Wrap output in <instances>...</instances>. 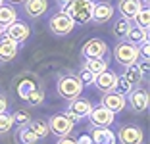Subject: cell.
I'll return each mask as SVG.
<instances>
[{"label":"cell","mask_w":150,"mask_h":144,"mask_svg":"<svg viewBox=\"0 0 150 144\" xmlns=\"http://www.w3.org/2000/svg\"><path fill=\"white\" fill-rule=\"evenodd\" d=\"M56 144H77V140L69 138V136H60V138H58V142H56Z\"/></svg>","instance_id":"d590c367"},{"label":"cell","mask_w":150,"mask_h":144,"mask_svg":"<svg viewBox=\"0 0 150 144\" xmlns=\"http://www.w3.org/2000/svg\"><path fill=\"white\" fill-rule=\"evenodd\" d=\"M73 27H75V23L69 19V16H67L64 10L56 12L52 18L48 19V29L52 31V35H56V37L69 35L71 31H73Z\"/></svg>","instance_id":"277c9868"},{"label":"cell","mask_w":150,"mask_h":144,"mask_svg":"<svg viewBox=\"0 0 150 144\" xmlns=\"http://www.w3.org/2000/svg\"><path fill=\"white\" fill-rule=\"evenodd\" d=\"M81 54L85 58H106L108 56V44L100 39H91L83 44Z\"/></svg>","instance_id":"9c48e42d"},{"label":"cell","mask_w":150,"mask_h":144,"mask_svg":"<svg viewBox=\"0 0 150 144\" xmlns=\"http://www.w3.org/2000/svg\"><path fill=\"white\" fill-rule=\"evenodd\" d=\"M93 2H102V0H93Z\"/></svg>","instance_id":"b9f144b4"},{"label":"cell","mask_w":150,"mask_h":144,"mask_svg":"<svg viewBox=\"0 0 150 144\" xmlns=\"http://www.w3.org/2000/svg\"><path fill=\"white\" fill-rule=\"evenodd\" d=\"M133 21H135V25H137V27L148 29V27H150V10H148V6H142L141 12L133 18Z\"/></svg>","instance_id":"4316f807"},{"label":"cell","mask_w":150,"mask_h":144,"mask_svg":"<svg viewBox=\"0 0 150 144\" xmlns=\"http://www.w3.org/2000/svg\"><path fill=\"white\" fill-rule=\"evenodd\" d=\"M141 2H142V6H148L150 4V0H141Z\"/></svg>","instance_id":"ab89813d"},{"label":"cell","mask_w":150,"mask_h":144,"mask_svg":"<svg viewBox=\"0 0 150 144\" xmlns=\"http://www.w3.org/2000/svg\"><path fill=\"white\" fill-rule=\"evenodd\" d=\"M114 58L119 66H135V61L139 60V46L127 42V40H119L114 48Z\"/></svg>","instance_id":"3957f363"},{"label":"cell","mask_w":150,"mask_h":144,"mask_svg":"<svg viewBox=\"0 0 150 144\" xmlns=\"http://www.w3.org/2000/svg\"><path fill=\"white\" fill-rule=\"evenodd\" d=\"M67 109H71L73 114H77L81 119H83V117H88L91 109H93V104H91L88 100H85V98H73V100H69Z\"/></svg>","instance_id":"ac0fdd59"},{"label":"cell","mask_w":150,"mask_h":144,"mask_svg":"<svg viewBox=\"0 0 150 144\" xmlns=\"http://www.w3.org/2000/svg\"><path fill=\"white\" fill-rule=\"evenodd\" d=\"M129 29H131V21L125 19V18H119L117 21L114 23V27H112V33H114V37L117 40H123L125 37H127Z\"/></svg>","instance_id":"7402d4cb"},{"label":"cell","mask_w":150,"mask_h":144,"mask_svg":"<svg viewBox=\"0 0 150 144\" xmlns=\"http://www.w3.org/2000/svg\"><path fill=\"white\" fill-rule=\"evenodd\" d=\"M64 115H66V117L69 119V121L73 123V125H77V123L81 121V117H79V115H77V114H73L71 109H66V112H64Z\"/></svg>","instance_id":"836d02e7"},{"label":"cell","mask_w":150,"mask_h":144,"mask_svg":"<svg viewBox=\"0 0 150 144\" xmlns=\"http://www.w3.org/2000/svg\"><path fill=\"white\" fill-rule=\"evenodd\" d=\"M83 88H85V85L81 83L77 77H73V75H67V77L58 79V83H56L58 94L62 96V98H66V100L79 98L81 92H83Z\"/></svg>","instance_id":"7a4b0ae2"},{"label":"cell","mask_w":150,"mask_h":144,"mask_svg":"<svg viewBox=\"0 0 150 144\" xmlns=\"http://www.w3.org/2000/svg\"><path fill=\"white\" fill-rule=\"evenodd\" d=\"M35 88H39V85L35 83V79H29V77H27V79H23V81H19V83H18V96L25 100L27 94H29V92H33Z\"/></svg>","instance_id":"d4e9b609"},{"label":"cell","mask_w":150,"mask_h":144,"mask_svg":"<svg viewBox=\"0 0 150 144\" xmlns=\"http://www.w3.org/2000/svg\"><path fill=\"white\" fill-rule=\"evenodd\" d=\"M12 119L16 125H27V123L31 121V117H29V114L27 112H23V109H19V112H16V114H12Z\"/></svg>","instance_id":"4dcf8cb0"},{"label":"cell","mask_w":150,"mask_h":144,"mask_svg":"<svg viewBox=\"0 0 150 144\" xmlns=\"http://www.w3.org/2000/svg\"><path fill=\"white\" fill-rule=\"evenodd\" d=\"M2 31H4V29H0V37H2Z\"/></svg>","instance_id":"60d3db41"},{"label":"cell","mask_w":150,"mask_h":144,"mask_svg":"<svg viewBox=\"0 0 150 144\" xmlns=\"http://www.w3.org/2000/svg\"><path fill=\"white\" fill-rule=\"evenodd\" d=\"M141 8H142L141 0H119V4H117V10L121 13V18L129 19V21H133V18L141 12Z\"/></svg>","instance_id":"2e32d148"},{"label":"cell","mask_w":150,"mask_h":144,"mask_svg":"<svg viewBox=\"0 0 150 144\" xmlns=\"http://www.w3.org/2000/svg\"><path fill=\"white\" fill-rule=\"evenodd\" d=\"M115 81H117V75H115L114 71H110V69H104L102 73L94 75L93 85L100 92H112V90H114V87H115Z\"/></svg>","instance_id":"30bf717a"},{"label":"cell","mask_w":150,"mask_h":144,"mask_svg":"<svg viewBox=\"0 0 150 144\" xmlns=\"http://www.w3.org/2000/svg\"><path fill=\"white\" fill-rule=\"evenodd\" d=\"M42 100H44V90L40 87L35 88L33 92H29V94H27V98H25V102H27V104H31V106L42 104Z\"/></svg>","instance_id":"f1b7e54d"},{"label":"cell","mask_w":150,"mask_h":144,"mask_svg":"<svg viewBox=\"0 0 150 144\" xmlns=\"http://www.w3.org/2000/svg\"><path fill=\"white\" fill-rule=\"evenodd\" d=\"M142 138L144 133L137 125H125L115 135V140H119V144H142Z\"/></svg>","instance_id":"52a82bcc"},{"label":"cell","mask_w":150,"mask_h":144,"mask_svg":"<svg viewBox=\"0 0 150 144\" xmlns=\"http://www.w3.org/2000/svg\"><path fill=\"white\" fill-rule=\"evenodd\" d=\"M56 2H58V6H60V8H64V6H67V4H69L71 0H56Z\"/></svg>","instance_id":"f35d334b"},{"label":"cell","mask_w":150,"mask_h":144,"mask_svg":"<svg viewBox=\"0 0 150 144\" xmlns=\"http://www.w3.org/2000/svg\"><path fill=\"white\" fill-rule=\"evenodd\" d=\"M104 108H108L110 112H114V114H117V112H123L125 106H127V100H125V96L117 94V92H104V96H102V104Z\"/></svg>","instance_id":"8fae6325"},{"label":"cell","mask_w":150,"mask_h":144,"mask_svg":"<svg viewBox=\"0 0 150 144\" xmlns=\"http://www.w3.org/2000/svg\"><path fill=\"white\" fill-rule=\"evenodd\" d=\"M27 127L31 129L33 133H35L39 138H44V136L50 133V129H48V123L44 121V119H33V121H29L27 123Z\"/></svg>","instance_id":"603a6c76"},{"label":"cell","mask_w":150,"mask_h":144,"mask_svg":"<svg viewBox=\"0 0 150 144\" xmlns=\"http://www.w3.org/2000/svg\"><path fill=\"white\" fill-rule=\"evenodd\" d=\"M2 37H8V39L13 40V42L23 44L29 37H31V27H29V23L16 19L13 23H10V25L2 31Z\"/></svg>","instance_id":"5b68a950"},{"label":"cell","mask_w":150,"mask_h":144,"mask_svg":"<svg viewBox=\"0 0 150 144\" xmlns=\"http://www.w3.org/2000/svg\"><path fill=\"white\" fill-rule=\"evenodd\" d=\"M129 104H131V108L135 109V112H146L148 109V92L144 90V88H133L131 92H129Z\"/></svg>","instance_id":"5bb4252c"},{"label":"cell","mask_w":150,"mask_h":144,"mask_svg":"<svg viewBox=\"0 0 150 144\" xmlns=\"http://www.w3.org/2000/svg\"><path fill=\"white\" fill-rule=\"evenodd\" d=\"M12 127H13L12 114H6V112H2V114H0V135H6V133H8Z\"/></svg>","instance_id":"f546056e"},{"label":"cell","mask_w":150,"mask_h":144,"mask_svg":"<svg viewBox=\"0 0 150 144\" xmlns=\"http://www.w3.org/2000/svg\"><path fill=\"white\" fill-rule=\"evenodd\" d=\"M6 109H8V100H6V96L0 92V114L6 112Z\"/></svg>","instance_id":"e575fe53"},{"label":"cell","mask_w":150,"mask_h":144,"mask_svg":"<svg viewBox=\"0 0 150 144\" xmlns=\"http://www.w3.org/2000/svg\"><path fill=\"white\" fill-rule=\"evenodd\" d=\"M18 19V12L13 6H6L0 4V29H6L10 23H13Z\"/></svg>","instance_id":"44dd1931"},{"label":"cell","mask_w":150,"mask_h":144,"mask_svg":"<svg viewBox=\"0 0 150 144\" xmlns=\"http://www.w3.org/2000/svg\"><path fill=\"white\" fill-rule=\"evenodd\" d=\"M135 66H137V69H139V71H141V73H142V75H146V73H148V69H150V64H148V58H142V60H141V58H139V60H137V61H135Z\"/></svg>","instance_id":"d6a6232c"},{"label":"cell","mask_w":150,"mask_h":144,"mask_svg":"<svg viewBox=\"0 0 150 144\" xmlns=\"http://www.w3.org/2000/svg\"><path fill=\"white\" fill-rule=\"evenodd\" d=\"M125 40H127V42H131V44H135V46H141L142 42H146V40H148V29H142V27H137V25L133 27L131 25V29H129Z\"/></svg>","instance_id":"d6986e66"},{"label":"cell","mask_w":150,"mask_h":144,"mask_svg":"<svg viewBox=\"0 0 150 144\" xmlns=\"http://www.w3.org/2000/svg\"><path fill=\"white\" fill-rule=\"evenodd\" d=\"M121 77H123L125 81H129V83H131L133 87H135V85H139V83L142 81V77H144V75H142L141 71L137 69V66H127Z\"/></svg>","instance_id":"484cf974"},{"label":"cell","mask_w":150,"mask_h":144,"mask_svg":"<svg viewBox=\"0 0 150 144\" xmlns=\"http://www.w3.org/2000/svg\"><path fill=\"white\" fill-rule=\"evenodd\" d=\"M88 121L93 127H112L115 121V114L110 112L104 106H98V108H93L91 114H88Z\"/></svg>","instance_id":"8992f818"},{"label":"cell","mask_w":150,"mask_h":144,"mask_svg":"<svg viewBox=\"0 0 150 144\" xmlns=\"http://www.w3.org/2000/svg\"><path fill=\"white\" fill-rule=\"evenodd\" d=\"M91 138L94 144H115V135L108 127H94Z\"/></svg>","instance_id":"e0dca14e"},{"label":"cell","mask_w":150,"mask_h":144,"mask_svg":"<svg viewBox=\"0 0 150 144\" xmlns=\"http://www.w3.org/2000/svg\"><path fill=\"white\" fill-rule=\"evenodd\" d=\"M19 52V44L13 42L8 37H0V61L2 64H8V61L16 60Z\"/></svg>","instance_id":"4fadbf2b"},{"label":"cell","mask_w":150,"mask_h":144,"mask_svg":"<svg viewBox=\"0 0 150 144\" xmlns=\"http://www.w3.org/2000/svg\"><path fill=\"white\" fill-rule=\"evenodd\" d=\"M114 6L108 2V0H102V2H94V10H93V21L94 23H106L114 18Z\"/></svg>","instance_id":"7c38bea8"},{"label":"cell","mask_w":150,"mask_h":144,"mask_svg":"<svg viewBox=\"0 0 150 144\" xmlns=\"http://www.w3.org/2000/svg\"><path fill=\"white\" fill-rule=\"evenodd\" d=\"M64 12L69 16V19L77 25H87L93 21V10L94 2L93 0H71L67 6H64Z\"/></svg>","instance_id":"6da1fadb"},{"label":"cell","mask_w":150,"mask_h":144,"mask_svg":"<svg viewBox=\"0 0 150 144\" xmlns=\"http://www.w3.org/2000/svg\"><path fill=\"white\" fill-rule=\"evenodd\" d=\"M23 2H25V0H8L10 6H23Z\"/></svg>","instance_id":"74e56055"},{"label":"cell","mask_w":150,"mask_h":144,"mask_svg":"<svg viewBox=\"0 0 150 144\" xmlns=\"http://www.w3.org/2000/svg\"><path fill=\"white\" fill-rule=\"evenodd\" d=\"M83 67L88 69L93 75H98V73H102L104 69H108V60H106V58H85Z\"/></svg>","instance_id":"ffe728a7"},{"label":"cell","mask_w":150,"mask_h":144,"mask_svg":"<svg viewBox=\"0 0 150 144\" xmlns=\"http://www.w3.org/2000/svg\"><path fill=\"white\" fill-rule=\"evenodd\" d=\"M0 4H4V0H0Z\"/></svg>","instance_id":"7bdbcfd3"},{"label":"cell","mask_w":150,"mask_h":144,"mask_svg":"<svg viewBox=\"0 0 150 144\" xmlns=\"http://www.w3.org/2000/svg\"><path fill=\"white\" fill-rule=\"evenodd\" d=\"M77 79H79L83 85H93V81H94V75L91 73L88 69H85V67H81V71H79V75H77Z\"/></svg>","instance_id":"1f68e13d"},{"label":"cell","mask_w":150,"mask_h":144,"mask_svg":"<svg viewBox=\"0 0 150 144\" xmlns=\"http://www.w3.org/2000/svg\"><path fill=\"white\" fill-rule=\"evenodd\" d=\"M73 127L75 125L64 114H56V115H52V117L48 119V129H50V133H52V135H56L58 138H60V136H69V133L73 131Z\"/></svg>","instance_id":"ba28073f"},{"label":"cell","mask_w":150,"mask_h":144,"mask_svg":"<svg viewBox=\"0 0 150 144\" xmlns=\"http://www.w3.org/2000/svg\"><path fill=\"white\" fill-rule=\"evenodd\" d=\"M18 140H19V144H37L39 142V136H37L27 125H21L19 131H18Z\"/></svg>","instance_id":"cb8c5ba5"},{"label":"cell","mask_w":150,"mask_h":144,"mask_svg":"<svg viewBox=\"0 0 150 144\" xmlns=\"http://www.w3.org/2000/svg\"><path fill=\"white\" fill-rule=\"evenodd\" d=\"M23 10L31 19H37L46 13L48 10V0H25L23 2Z\"/></svg>","instance_id":"9a60e30c"},{"label":"cell","mask_w":150,"mask_h":144,"mask_svg":"<svg viewBox=\"0 0 150 144\" xmlns=\"http://www.w3.org/2000/svg\"><path fill=\"white\" fill-rule=\"evenodd\" d=\"M133 88H135V87H133L129 81H125L123 77H119V75H117V81H115L114 92H117V94H121V96H125V98H127V94L133 90Z\"/></svg>","instance_id":"83f0119b"},{"label":"cell","mask_w":150,"mask_h":144,"mask_svg":"<svg viewBox=\"0 0 150 144\" xmlns=\"http://www.w3.org/2000/svg\"><path fill=\"white\" fill-rule=\"evenodd\" d=\"M77 144H93V138H91L88 135H83L79 140H77Z\"/></svg>","instance_id":"8d00e7d4"}]
</instances>
